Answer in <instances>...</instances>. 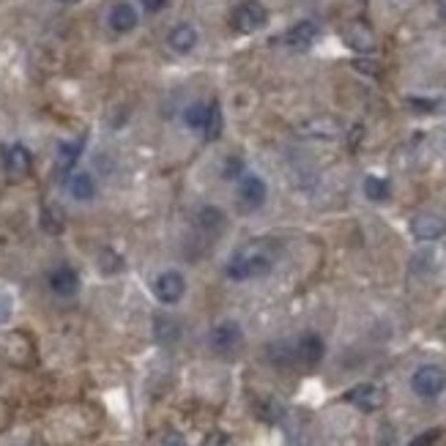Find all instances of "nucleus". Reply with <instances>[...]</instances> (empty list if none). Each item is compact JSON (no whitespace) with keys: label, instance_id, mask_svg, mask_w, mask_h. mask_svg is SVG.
I'll return each instance as SVG.
<instances>
[{"label":"nucleus","instance_id":"f257e3e1","mask_svg":"<svg viewBox=\"0 0 446 446\" xmlns=\"http://www.w3.org/2000/svg\"><path fill=\"white\" fill-rule=\"evenodd\" d=\"M271 266H274L271 255H266L260 249H244L227 263V277L235 279V282L260 279V277H266L271 271Z\"/></svg>","mask_w":446,"mask_h":446},{"label":"nucleus","instance_id":"f03ea898","mask_svg":"<svg viewBox=\"0 0 446 446\" xmlns=\"http://www.w3.org/2000/svg\"><path fill=\"white\" fill-rule=\"evenodd\" d=\"M411 389H414L419 397H425V400L438 397V395L446 389L444 367H438V364H425V367H419V370L414 373V378H411Z\"/></svg>","mask_w":446,"mask_h":446},{"label":"nucleus","instance_id":"7ed1b4c3","mask_svg":"<svg viewBox=\"0 0 446 446\" xmlns=\"http://www.w3.org/2000/svg\"><path fill=\"white\" fill-rule=\"evenodd\" d=\"M241 342H244V331H241V326L235 320H222L209 331V345L220 356L235 353L241 348Z\"/></svg>","mask_w":446,"mask_h":446},{"label":"nucleus","instance_id":"20e7f679","mask_svg":"<svg viewBox=\"0 0 446 446\" xmlns=\"http://www.w3.org/2000/svg\"><path fill=\"white\" fill-rule=\"evenodd\" d=\"M187 293V279L181 271H162L156 279H154V296L162 301V304H178Z\"/></svg>","mask_w":446,"mask_h":446},{"label":"nucleus","instance_id":"39448f33","mask_svg":"<svg viewBox=\"0 0 446 446\" xmlns=\"http://www.w3.org/2000/svg\"><path fill=\"white\" fill-rule=\"evenodd\" d=\"M266 22H268V11H266L257 0L241 3V5L235 8V14H233V25H235L241 33H255V30L266 27Z\"/></svg>","mask_w":446,"mask_h":446},{"label":"nucleus","instance_id":"423d86ee","mask_svg":"<svg viewBox=\"0 0 446 446\" xmlns=\"http://www.w3.org/2000/svg\"><path fill=\"white\" fill-rule=\"evenodd\" d=\"M345 403L356 406V408L364 411V414H373V411L384 408L386 395H384V389L375 386V384H359V386H353V389L345 395Z\"/></svg>","mask_w":446,"mask_h":446},{"label":"nucleus","instance_id":"0eeeda50","mask_svg":"<svg viewBox=\"0 0 446 446\" xmlns=\"http://www.w3.org/2000/svg\"><path fill=\"white\" fill-rule=\"evenodd\" d=\"M293 353H296V364H304V367H315L323 353H326V345L318 334H304L293 342Z\"/></svg>","mask_w":446,"mask_h":446},{"label":"nucleus","instance_id":"6e6552de","mask_svg":"<svg viewBox=\"0 0 446 446\" xmlns=\"http://www.w3.org/2000/svg\"><path fill=\"white\" fill-rule=\"evenodd\" d=\"M342 38H345V44H348L351 49H356V52H373V49H375V36H373V27H370V25H364L362 19L348 22V25L342 27Z\"/></svg>","mask_w":446,"mask_h":446},{"label":"nucleus","instance_id":"1a4fd4ad","mask_svg":"<svg viewBox=\"0 0 446 446\" xmlns=\"http://www.w3.org/2000/svg\"><path fill=\"white\" fill-rule=\"evenodd\" d=\"M238 200L246 211H255L266 203V181L260 176H244L238 184Z\"/></svg>","mask_w":446,"mask_h":446},{"label":"nucleus","instance_id":"9d476101","mask_svg":"<svg viewBox=\"0 0 446 446\" xmlns=\"http://www.w3.org/2000/svg\"><path fill=\"white\" fill-rule=\"evenodd\" d=\"M411 233L419 241H436V238H441L446 233V220L438 217V214H430V211L427 214H416L411 220Z\"/></svg>","mask_w":446,"mask_h":446},{"label":"nucleus","instance_id":"9b49d317","mask_svg":"<svg viewBox=\"0 0 446 446\" xmlns=\"http://www.w3.org/2000/svg\"><path fill=\"white\" fill-rule=\"evenodd\" d=\"M49 290L58 293V296H63V298L74 296V293L80 290V277H77V271H74L71 266H58V268H52V271H49Z\"/></svg>","mask_w":446,"mask_h":446},{"label":"nucleus","instance_id":"f8f14e48","mask_svg":"<svg viewBox=\"0 0 446 446\" xmlns=\"http://www.w3.org/2000/svg\"><path fill=\"white\" fill-rule=\"evenodd\" d=\"M3 165L11 176H27L30 173V165H33V156L25 145L14 143V145H5L3 148Z\"/></svg>","mask_w":446,"mask_h":446},{"label":"nucleus","instance_id":"ddd939ff","mask_svg":"<svg viewBox=\"0 0 446 446\" xmlns=\"http://www.w3.org/2000/svg\"><path fill=\"white\" fill-rule=\"evenodd\" d=\"M315 38H318V25L309 22V19L293 25V27L285 33V41H287L290 47H296V49H307V47H312Z\"/></svg>","mask_w":446,"mask_h":446},{"label":"nucleus","instance_id":"4468645a","mask_svg":"<svg viewBox=\"0 0 446 446\" xmlns=\"http://www.w3.org/2000/svg\"><path fill=\"white\" fill-rule=\"evenodd\" d=\"M110 27H113L115 33H129V30H134V27H137V11H134V5L118 3V5L110 11Z\"/></svg>","mask_w":446,"mask_h":446},{"label":"nucleus","instance_id":"2eb2a0df","mask_svg":"<svg viewBox=\"0 0 446 446\" xmlns=\"http://www.w3.org/2000/svg\"><path fill=\"white\" fill-rule=\"evenodd\" d=\"M167 41H170V47H173L176 52H192L195 44H198V30H195L189 22H181V25H176V27L170 30Z\"/></svg>","mask_w":446,"mask_h":446},{"label":"nucleus","instance_id":"dca6fc26","mask_svg":"<svg viewBox=\"0 0 446 446\" xmlns=\"http://www.w3.org/2000/svg\"><path fill=\"white\" fill-rule=\"evenodd\" d=\"M69 195L74 200H80V203L93 200L96 198V181H93V176L91 173H74L69 178Z\"/></svg>","mask_w":446,"mask_h":446},{"label":"nucleus","instance_id":"f3484780","mask_svg":"<svg viewBox=\"0 0 446 446\" xmlns=\"http://www.w3.org/2000/svg\"><path fill=\"white\" fill-rule=\"evenodd\" d=\"M154 337H156V342H162V345H173V342L181 337L178 320L170 318V315H156V318H154Z\"/></svg>","mask_w":446,"mask_h":446},{"label":"nucleus","instance_id":"a211bd4d","mask_svg":"<svg viewBox=\"0 0 446 446\" xmlns=\"http://www.w3.org/2000/svg\"><path fill=\"white\" fill-rule=\"evenodd\" d=\"M195 224H198V230H203V233H217V230H222L224 227V214L217 209V206H203V209L198 211V217H195Z\"/></svg>","mask_w":446,"mask_h":446},{"label":"nucleus","instance_id":"6ab92c4d","mask_svg":"<svg viewBox=\"0 0 446 446\" xmlns=\"http://www.w3.org/2000/svg\"><path fill=\"white\" fill-rule=\"evenodd\" d=\"M206 137L209 140H220L222 137V129H224V118H222V107L214 102L211 107H209V115H206Z\"/></svg>","mask_w":446,"mask_h":446},{"label":"nucleus","instance_id":"aec40b11","mask_svg":"<svg viewBox=\"0 0 446 446\" xmlns=\"http://www.w3.org/2000/svg\"><path fill=\"white\" fill-rule=\"evenodd\" d=\"M63 211L60 209H55V206H44V211H41V227L47 230V233H52V235H58L60 230H63Z\"/></svg>","mask_w":446,"mask_h":446},{"label":"nucleus","instance_id":"412c9836","mask_svg":"<svg viewBox=\"0 0 446 446\" xmlns=\"http://www.w3.org/2000/svg\"><path fill=\"white\" fill-rule=\"evenodd\" d=\"M301 132H307V134H320V137H334V134L340 132V126H337V121H331V118H315V121H309Z\"/></svg>","mask_w":446,"mask_h":446},{"label":"nucleus","instance_id":"4be33fe9","mask_svg":"<svg viewBox=\"0 0 446 446\" xmlns=\"http://www.w3.org/2000/svg\"><path fill=\"white\" fill-rule=\"evenodd\" d=\"M80 154H82V145L80 143H63V145H58V162H60V167L63 170H71L77 165Z\"/></svg>","mask_w":446,"mask_h":446},{"label":"nucleus","instance_id":"5701e85b","mask_svg":"<svg viewBox=\"0 0 446 446\" xmlns=\"http://www.w3.org/2000/svg\"><path fill=\"white\" fill-rule=\"evenodd\" d=\"M364 195H367L370 200H386V198H389V184H386L384 178L370 176V178H364Z\"/></svg>","mask_w":446,"mask_h":446},{"label":"nucleus","instance_id":"b1692460","mask_svg":"<svg viewBox=\"0 0 446 446\" xmlns=\"http://www.w3.org/2000/svg\"><path fill=\"white\" fill-rule=\"evenodd\" d=\"M206 115H209V107L206 104H192V107H187L184 121H187L189 129H203L206 126Z\"/></svg>","mask_w":446,"mask_h":446},{"label":"nucleus","instance_id":"393cba45","mask_svg":"<svg viewBox=\"0 0 446 446\" xmlns=\"http://www.w3.org/2000/svg\"><path fill=\"white\" fill-rule=\"evenodd\" d=\"M99 268H102L104 274H115V271L124 268V260H121V255H115L113 249H102V252H99Z\"/></svg>","mask_w":446,"mask_h":446},{"label":"nucleus","instance_id":"a878e982","mask_svg":"<svg viewBox=\"0 0 446 446\" xmlns=\"http://www.w3.org/2000/svg\"><path fill=\"white\" fill-rule=\"evenodd\" d=\"M244 173V162L238 156H227L224 159V178H238Z\"/></svg>","mask_w":446,"mask_h":446},{"label":"nucleus","instance_id":"bb28decb","mask_svg":"<svg viewBox=\"0 0 446 446\" xmlns=\"http://www.w3.org/2000/svg\"><path fill=\"white\" fill-rule=\"evenodd\" d=\"M438 436H441V430H438V427H433V430H427V433L416 436V438H414L408 446H433L436 441H438Z\"/></svg>","mask_w":446,"mask_h":446},{"label":"nucleus","instance_id":"cd10ccee","mask_svg":"<svg viewBox=\"0 0 446 446\" xmlns=\"http://www.w3.org/2000/svg\"><path fill=\"white\" fill-rule=\"evenodd\" d=\"M159 446H187V441H184V436H181V433H176V430H167V433L162 436Z\"/></svg>","mask_w":446,"mask_h":446},{"label":"nucleus","instance_id":"c85d7f7f","mask_svg":"<svg viewBox=\"0 0 446 446\" xmlns=\"http://www.w3.org/2000/svg\"><path fill=\"white\" fill-rule=\"evenodd\" d=\"M203 446H235V441L230 438V436H224V433H214V436H209Z\"/></svg>","mask_w":446,"mask_h":446},{"label":"nucleus","instance_id":"c756f323","mask_svg":"<svg viewBox=\"0 0 446 446\" xmlns=\"http://www.w3.org/2000/svg\"><path fill=\"white\" fill-rule=\"evenodd\" d=\"M140 3H143V8L151 11V14H156V11H162V8L167 5V0H140Z\"/></svg>","mask_w":446,"mask_h":446},{"label":"nucleus","instance_id":"7c9ffc66","mask_svg":"<svg viewBox=\"0 0 446 446\" xmlns=\"http://www.w3.org/2000/svg\"><path fill=\"white\" fill-rule=\"evenodd\" d=\"M353 66H356V69H362L364 74H378V66H375V63H364V60H356Z\"/></svg>","mask_w":446,"mask_h":446},{"label":"nucleus","instance_id":"2f4dec72","mask_svg":"<svg viewBox=\"0 0 446 446\" xmlns=\"http://www.w3.org/2000/svg\"><path fill=\"white\" fill-rule=\"evenodd\" d=\"M414 107H416V110H433L436 104H433V102H425V99H414Z\"/></svg>","mask_w":446,"mask_h":446},{"label":"nucleus","instance_id":"473e14b6","mask_svg":"<svg viewBox=\"0 0 446 446\" xmlns=\"http://www.w3.org/2000/svg\"><path fill=\"white\" fill-rule=\"evenodd\" d=\"M436 5H438V16H441V19L446 22V0H438Z\"/></svg>","mask_w":446,"mask_h":446},{"label":"nucleus","instance_id":"72a5a7b5","mask_svg":"<svg viewBox=\"0 0 446 446\" xmlns=\"http://www.w3.org/2000/svg\"><path fill=\"white\" fill-rule=\"evenodd\" d=\"M60 3H77V0H60Z\"/></svg>","mask_w":446,"mask_h":446},{"label":"nucleus","instance_id":"f704fd0d","mask_svg":"<svg viewBox=\"0 0 446 446\" xmlns=\"http://www.w3.org/2000/svg\"><path fill=\"white\" fill-rule=\"evenodd\" d=\"M362 3H364V0H362Z\"/></svg>","mask_w":446,"mask_h":446}]
</instances>
